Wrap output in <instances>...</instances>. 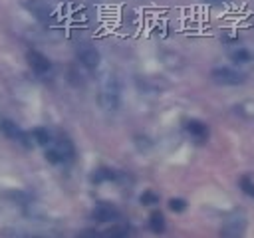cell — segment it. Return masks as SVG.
Segmentation results:
<instances>
[{
	"label": "cell",
	"instance_id": "obj_1",
	"mask_svg": "<svg viewBox=\"0 0 254 238\" xmlns=\"http://www.w3.org/2000/svg\"><path fill=\"white\" fill-rule=\"evenodd\" d=\"M97 105L107 113H113V111L119 109V105H121V85H119L117 77L107 75V77L101 79L99 89H97Z\"/></svg>",
	"mask_w": 254,
	"mask_h": 238
},
{
	"label": "cell",
	"instance_id": "obj_2",
	"mask_svg": "<svg viewBox=\"0 0 254 238\" xmlns=\"http://www.w3.org/2000/svg\"><path fill=\"white\" fill-rule=\"evenodd\" d=\"M246 232V214L242 210H232L220 228V238H244Z\"/></svg>",
	"mask_w": 254,
	"mask_h": 238
},
{
	"label": "cell",
	"instance_id": "obj_3",
	"mask_svg": "<svg viewBox=\"0 0 254 238\" xmlns=\"http://www.w3.org/2000/svg\"><path fill=\"white\" fill-rule=\"evenodd\" d=\"M210 79L216 83V85H242L244 83V75L232 67H226V65H220V67H214L210 71Z\"/></svg>",
	"mask_w": 254,
	"mask_h": 238
},
{
	"label": "cell",
	"instance_id": "obj_4",
	"mask_svg": "<svg viewBox=\"0 0 254 238\" xmlns=\"http://www.w3.org/2000/svg\"><path fill=\"white\" fill-rule=\"evenodd\" d=\"M26 60H28L30 69H32L38 77L46 79V77H50V75H52V63H50V60H48L42 52L28 50V52H26Z\"/></svg>",
	"mask_w": 254,
	"mask_h": 238
},
{
	"label": "cell",
	"instance_id": "obj_5",
	"mask_svg": "<svg viewBox=\"0 0 254 238\" xmlns=\"http://www.w3.org/2000/svg\"><path fill=\"white\" fill-rule=\"evenodd\" d=\"M0 129H2V133H4L8 139L18 141L22 147H26V149L32 147V135H28L26 131H22L14 121H10V119H2V121H0Z\"/></svg>",
	"mask_w": 254,
	"mask_h": 238
},
{
	"label": "cell",
	"instance_id": "obj_6",
	"mask_svg": "<svg viewBox=\"0 0 254 238\" xmlns=\"http://www.w3.org/2000/svg\"><path fill=\"white\" fill-rule=\"evenodd\" d=\"M77 58H79V61L83 63V67H87V69H95V67L99 65V61H101L99 52H97L93 46H89V44L77 48Z\"/></svg>",
	"mask_w": 254,
	"mask_h": 238
},
{
	"label": "cell",
	"instance_id": "obj_7",
	"mask_svg": "<svg viewBox=\"0 0 254 238\" xmlns=\"http://www.w3.org/2000/svg\"><path fill=\"white\" fill-rule=\"evenodd\" d=\"M187 133H189L190 139H192L194 143H198V145H204V143L208 141V135H210L206 123H202V121H198V119H190V121L187 123Z\"/></svg>",
	"mask_w": 254,
	"mask_h": 238
},
{
	"label": "cell",
	"instance_id": "obj_8",
	"mask_svg": "<svg viewBox=\"0 0 254 238\" xmlns=\"http://www.w3.org/2000/svg\"><path fill=\"white\" fill-rule=\"evenodd\" d=\"M24 6H26V10H28L36 20H40V22H48V20L52 18V8H50L44 0H28Z\"/></svg>",
	"mask_w": 254,
	"mask_h": 238
},
{
	"label": "cell",
	"instance_id": "obj_9",
	"mask_svg": "<svg viewBox=\"0 0 254 238\" xmlns=\"http://www.w3.org/2000/svg\"><path fill=\"white\" fill-rule=\"evenodd\" d=\"M117 216H119V212L111 202H97L93 208V218L97 222H113Z\"/></svg>",
	"mask_w": 254,
	"mask_h": 238
},
{
	"label": "cell",
	"instance_id": "obj_10",
	"mask_svg": "<svg viewBox=\"0 0 254 238\" xmlns=\"http://www.w3.org/2000/svg\"><path fill=\"white\" fill-rule=\"evenodd\" d=\"M52 149L60 155L62 163H65V161H69V159L73 157V145H71L67 139H58V141L52 145Z\"/></svg>",
	"mask_w": 254,
	"mask_h": 238
},
{
	"label": "cell",
	"instance_id": "obj_11",
	"mask_svg": "<svg viewBox=\"0 0 254 238\" xmlns=\"http://www.w3.org/2000/svg\"><path fill=\"white\" fill-rule=\"evenodd\" d=\"M228 58L234 63H250L254 60V56H252V52L248 48H230L228 50Z\"/></svg>",
	"mask_w": 254,
	"mask_h": 238
},
{
	"label": "cell",
	"instance_id": "obj_12",
	"mask_svg": "<svg viewBox=\"0 0 254 238\" xmlns=\"http://www.w3.org/2000/svg\"><path fill=\"white\" fill-rule=\"evenodd\" d=\"M32 139H34V143H38L40 147H48V145L52 143V135H50V131H48L46 127H36V129L32 131Z\"/></svg>",
	"mask_w": 254,
	"mask_h": 238
},
{
	"label": "cell",
	"instance_id": "obj_13",
	"mask_svg": "<svg viewBox=\"0 0 254 238\" xmlns=\"http://www.w3.org/2000/svg\"><path fill=\"white\" fill-rule=\"evenodd\" d=\"M149 228H151L155 234H163V232H165V216H163V212L155 210V212L149 216Z\"/></svg>",
	"mask_w": 254,
	"mask_h": 238
},
{
	"label": "cell",
	"instance_id": "obj_14",
	"mask_svg": "<svg viewBox=\"0 0 254 238\" xmlns=\"http://www.w3.org/2000/svg\"><path fill=\"white\" fill-rule=\"evenodd\" d=\"M238 186H240V190H242L244 194H248L250 198H254V180H252L250 175H242V177L238 178Z\"/></svg>",
	"mask_w": 254,
	"mask_h": 238
},
{
	"label": "cell",
	"instance_id": "obj_15",
	"mask_svg": "<svg viewBox=\"0 0 254 238\" xmlns=\"http://www.w3.org/2000/svg\"><path fill=\"white\" fill-rule=\"evenodd\" d=\"M105 238H129L127 226L125 224H115L105 232Z\"/></svg>",
	"mask_w": 254,
	"mask_h": 238
},
{
	"label": "cell",
	"instance_id": "obj_16",
	"mask_svg": "<svg viewBox=\"0 0 254 238\" xmlns=\"http://www.w3.org/2000/svg\"><path fill=\"white\" fill-rule=\"evenodd\" d=\"M169 208L173 212H185L187 210V200L185 198H171L169 200Z\"/></svg>",
	"mask_w": 254,
	"mask_h": 238
},
{
	"label": "cell",
	"instance_id": "obj_17",
	"mask_svg": "<svg viewBox=\"0 0 254 238\" xmlns=\"http://www.w3.org/2000/svg\"><path fill=\"white\" fill-rule=\"evenodd\" d=\"M113 178H115V175H113L109 169H99V171L95 173V177H93L95 182H101V180H113Z\"/></svg>",
	"mask_w": 254,
	"mask_h": 238
},
{
	"label": "cell",
	"instance_id": "obj_18",
	"mask_svg": "<svg viewBox=\"0 0 254 238\" xmlns=\"http://www.w3.org/2000/svg\"><path fill=\"white\" fill-rule=\"evenodd\" d=\"M157 200H159V196H157L153 190H145V192L141 194V204H145V206H153Z\"/></svg>",
	"mask_w": 254,
	"mask_h": 238
},
{
	"label": "cell",
	"instance_id": "obj_19",
	"mask_svg": "<svg viewBox=\"0 0 254 238\" xmlns=\"http://www.w3.org/2000/svg\"><path fill=\"white\" fill-rule=\"evenodd\" d=\"M81 238H99V236H97V232H93V230H85V232L81 234Z\"/></svg>",
	"mask_w": 254,
	"mask_h": 238
},
{
	"label": "cell",
	"instance_id": "obj_20",
	"mask_svg": "<svg viewBox=\"0 0 254 238\" xmlns=\"http://www.w3.org/2000/svg\"><path fill=\"white\" fill-rule=\"evenodd\" d=\"M204 2H208V4H222V2H226V0H204Z\"/></svg>",
	"mask_w": 254,
	"mask_h": 238
},
{
	"label": "cell",
	"instance_id": "obj_21",
	"mask_svg": "<svg viewBox=\"0 0 254 238\" xmlns=\"http://www.w3.org/2000/svg\"><path fill=\"white\" fill-rule=\"evenodd\" d=\"M32 238H56V236H32Z\"/></svg>",
	"mask_w": 254,
	"mask_h": 238
}]
</instances>
